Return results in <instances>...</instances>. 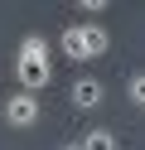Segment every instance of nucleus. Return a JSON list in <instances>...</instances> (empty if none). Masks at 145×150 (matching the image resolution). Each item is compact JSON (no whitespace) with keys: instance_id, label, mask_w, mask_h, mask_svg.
I'll list each match as a JSON object with an SVG mask.
<instances>
[{"instance_id":"8","label":"nucleus","mask_w":145,"mask_h":150,"mask_svg":"<svg viewBox=\"0 0 145 150\" xmlns=\"http://www.w3.org/2000/svg\"><path fill=\"white\" fill-rule=\"evenodd\" d=\"M77 10H82L87 20H102V15H106V0H77Z\"/></svg>"},{"instance_id":"5","label":"nucleus","mask_w":145,"mask_h":150,"mask_svg":"<svg viewBox=\"0 0 145 150\" xmlns=\"http://www.w3.org/2000/svg\"><path fill=\"white\" fill-rule=\"evenodd\" d=\"M15 58H48V39L44 34H24L19 49H15Z\"/></svg>"},{"instance_id":"9","label":"nucleus","mask_w":145,"mask_h":150,"mask_svg":"<svg viewBox=\"0 0 145 150\" xmlns=\"http://www.w3.org/2000/svg\"><path fill=\"white\" fill-rule=\"evenodd\" d=\"M63 150H82V145H77V140H73V145H63Z\"/></svg>"},{"instance_id":"1","label":"nucleus","mask_w":145,"mask_h":150,"mask_svg":"<svg viewBox=\"0 0 145 150\" xmlns=\"http://www.w3.org/2000/svg\"><path fill=\"white\" fill-rule=\"evenodd\" d=\"M58 49L73 63H92V58H102V53L111 49V34H106L102 24H68L63 39H58Z\"/></svg>"},{"instance_id":"4","label":"nucleus","mask_w":145,"mask_h":150,"mask_svg":"<svg viewBox=\"0 0 145 150\" xmlns=\"http://www.w3.org/2000/svg\"><path fill=\"white\" fill-rule=\"evenodd\" d=\"M68 97H73V107H82V111H97V107L106 102V87H102L97 78H77Z\"/></svg>"},{"instance_id":"6","label":"nucleus","mask_w":145,"mask_h":150,"mask_svg":"<svg viewBox=\"0 0 145 150\" xmlns=\"http://www.w3.org/2000/svg\"><path fill=\"white\" fill-rule=\"evenodd\" d=\"M77 145H82V150H121V140H116L111 131H102V126H97V131H87Z\"/></svg>"},{"instance_id":"7","label":"nucleus","mask_w":145,"mask_h":150,"mask_svg":"<svg viewBox=\"0 0 145 150\" xmlns=\"http://www.w3.org/2000/svg\"><path fill=\"white\" fill-rule=\"evenodd\" d=\"M126 97H131L135 107L145 111V73H131V82H126Z\"/></svg>"},{"instance_id":"2","label":"nucleus","mask_w":145,"mask_h":150,"mask_svg":"<svg viewBox=\"0 0 145 150\" xmlns=\"http://www.w3.org/2000/svg\"><path fill=\"white\" fill-rule=\"evenodd\" d=\"M15 82H19V92H44L48 82H53V63L48 58H15Z\"/></svg>"},{"instance_id":"3","label":"nucleus","mask_w":145,"mask_h":150,"mask_svg":"<svg viewBox=\"0 0 145 150\" xmlns=\"http://www.w3.org/2000/svg\"><path fill=\"white\" fill-rule=\"evenodd\" d=\"M39 97L34 92H15V97L5 102V126H15V131H29V126H39Z\"/></svg>"}]
</instances>
